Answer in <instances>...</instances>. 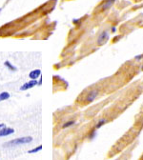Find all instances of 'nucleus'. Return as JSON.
Returning <instances> with one entry per match:
<instances>
[{"mask_svg":"<svg viewBox=\"0 0 143 160\" xmlns=\"http://www.w3.org/2000/svg\"><path fill=\"white\" fill-rule=\"evenodd\" d=\"M112 31H113V33H115V31H116V28H115V27H113V28H112Z\"/></svg>","mask_w":143,"mask_h":160,"instance_id":"obj_17","label":"nucleus"},{"mask_svg":"<svg viewBox=\"0 0 143 160\" xmlns=\"http://www.w3.org/2000/svg\"><path fill=\"white\" fill-rule=\"evenodd\" d=\"M107 122H108V120H107V119H105V118H102V119H100L99 121L96 123V125H95V128L96 129V130H98V129H100V128H101V127H102L103 125H105V124H106Z\"/></svg>","mask_w":143,"mask_h":160,"instance_id":"obj_7","label":"nucleus"},{"mask_svg":"<svg viewBox=\"0 0 143 160\" xmlns=\"http://www.w3.org/2000/svg\"><path fill=\"white\" fill-rule=\"evenodd\" d=\"M37 84H38L37 80H32V79H31L29 82H26L24 85H22V86L20 87V90H21V91H27V90H29V89H32L33 87L36 86Z\"/></svg>","mask_w":143,"mask_h":160,"instance_id":"obj_4","label":"nucleus"},{"mask_svg":"<svg viewBox=\"0 0 143 160\" xmlns=\"http://www.w3.org/2000/svg\"><path fill=\"white\" fill-rule=\"evenodd\" d=\"M33 141V137L32 136H25V137H20V138H16L11 140L9 142L5 143L4 147H15V146H19V145H23V144H28Z\"/></svg>","mask_w":143,"mask_h":160,"instance_id":"obj_1","label":"nucleus"},{"mask_svg":"<svg viewBox=\"0 0 143 160\" xmlns=\"http://www.w3.org/2000/svg\"><path fill=\"white\" fill-rule=\"evenodd\" d=\"M113 1L115 0H106V2H105L104 6H103V10H108L112 5H113Z\"/></svg>","mask_w":143,"mask_h":160,"instance_id":"obj_11","label":"nucleus"},{"mask_svg":"<svg viewBox=\"0 0 143 160\" xmlns=\"http://www.w3.org/2000/svg\"><path fill=\"white\" fill-rule=\"evenodd\" d=\"M109 39V33L107 30H104V31H102V33H100V35H98V37H97V41H96V43L97 45H103L105 44L107 41H108Z\"/></svg>","mask_w":143,"mask_h":160,"instance_id":"obj_2","label":"nucleus"},{"mask_svg":"<svg viewBox=\"0 0 143 160\" xmlns=\"http://www.w3.org/2000/svg\"><path fill=\"white\" fill-rule=\"evenodd\" d=\"M4 64H5V66H6V67H7V68L10 70V71H13V72H14V71H16V70H17V69H16V67H14L13 65H12V63H10L9 61H6Z\"/></svg>","mask_w":143,"mask_h":160,"instance_id":"obj_10","label":"nucleus"},{"mask_svg":"<svg viewBox=\"0 0 143 160\" xmlns=\"http://www.w3.org/2000/svg\"><path fill=\"white\" fill-rule=\"evenodd\" d=\"M40 75H41V71L39 69L34 70V71H32L30 74H29V76H30V78L32 80H36Z\"/></svg>","mask_w":143,"mask_h":160,"instance_id":"obj_6","label":"nucleus"},{"mask_svg":"<svg viewBox=\"0 0 143 160\" xmlns=\"http://www.w3.org/2000/svg\"><path fill=\"white\" fill-rule=\"evenodd\" d=\"M41 83H42V79H40V80H39L38 84H37V85H39V86H40V85H41Z\"/></svg>","mask_w":143,"mask_h":160,"instance_id":"obj_16","label":"nucleus"},{"mask_svg":"<svg viewBox=\"0 0 143 160\" xmlns=\"http://www.w3.org/2000/svg\"><path fill=\"white\" fill-rule=\"evenodd\" d=\"M141 71H143V65H142V67H141Z\"/></svg>","mask_w":143,"mask_h":160,"instance_id":"obj_18","label":"nucleus"},{"mask_svg":"<svg viewBox=\"0 0 143 160\" xmlns=\"http://www.w3.org/2000/svg\"><path fill=\"white\" fill-rule=\"evenodd\" d=\"M74 124H75V121H74V120H71V121L65 122V123L62 125V128H63V129H66V128H69V127L74 125Z\"/></svg>","mask_w":143,"mask_h":160,"instance_id":"obj_12","label":"nucleus"},{"mask_svg":"<svg viewBox=\"0 0 143 160\" xmlns=\"http://www.w3.org/2000/svg\"><path fill=\"white\" fill-rule=\"evenodd\" d=\"M96 134H97V132H96V129H93V130L90 132V134H89V139L90 140H93V139L95 138V136H96Z\"/></svg>","mask_w":143,"mask_h":160,"instance_id":"obj_9","label":"nucleus"},{"mask_svg":"<svg viewBox=\"0 0 143 160\" xmlns=\"http://www.w3.org/2000/svg\"><path fill=\"white\" fill-rule=\"evenodd\" d=\"M4 127H6L5 124H3V123H2V124H0V129H2V128H4Z\"/></svg>","mask_w":143,"mask_h":160,"instance_id":"obj_15","label":"nucleus"},{"mask_svg":"<svg viewBox=\"0 0 143 160\" xmlns=\"http://www.w3.org/2000/svg\"><path fill=\"white\" fill-rule=\"evenodd\" d=\"M98 93H99V91L98 90H92L88 92V94L86 95V100L87 103H92L93 101H95V99L98 96Z\"/></svg>","mask_w":143,"mask_h":160,"instance_id":"obj_3","label":"nucleus"},{"mask_svg":"<svg viewBox=\"0 0 143 160\" xmlns=\"http://www.w3.org/2000/svg\"><path fill=\"white\" fill-rule=\"evenodd\" d=\"M41 150H42V146H41V145H39L38 147L34 148L33 150H30V151H28V152H29V153H35V152H37V151H41Z\"/></svg>","mask_w":143,"mask_h":160,"instance_id":"obj_13","label":"nucleus"},{"mask_svg":"<svg viewBox=\"0 0 143 160\" xmlns=\"http://www.w3.org/2000/svg\"><path fill=\"white\" fill-rule=\"evenodd\" d=\"M14 133V130L12 128H8V127H4L2 129H0V137L2 136H8L10 134H13Z\"/></svg>","mask_w":143,"mask_h":160,"instance_id":"obj_5","label":"nucleus"},{"mask_svg":"<svg viewBox=\"0 0 143 160\" xmlns=\"http://www.w3.org/2000/svg\"><path fill=\"white\" fill-rule=\"evenodd\" d=\"M134 59H135V60H137V61L141 60V59H143V54H139V55H136V56L134 57Z\"/></svg>","mask_w":143,"mask_h":160,"instance_id":"obj_14","label":"nucleus"},{"mask_svg":"<svg viewBox=\"0 0 143 160\" xmlns=\"http://www.w3.org/2000/svg\"><path fill=\"white\" fill-rule=\"evenodd\" d=\"M9 98H10V93L8 91H3V92L0 93V102L9 99Z\"/></svg>","mask_w":143,"mask_h":160,"instance_id":"obj_8","label":"nucleus"}]
</instances>
